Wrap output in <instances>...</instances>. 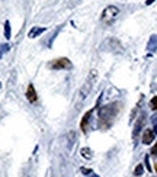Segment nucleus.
Segmentation results:
<instances>
[{"label": "nucleus", "mask_w": 157, "mask_h": 177, "mask_svg": "<svg viewBox=\"0 0 157 177\" xmlns=\"http://www.w3.org/2000/svg\"><path fill=\"white\" fill-rule=\"evenodd\" d=\"M119 103H110V105L103 106L102 109L99 110V119H101V127L102 128H109L114 118L118 113Z\"/></svg>", "instance_id": "1"}, {"label": "nucleus", "mask_w": 157, "mask_h": 177, "mask_svg": "<svg viewBox=\"0 0 157 177\" xmlns=\"http://www.w3.org/2000/svg\"><path fill=\"white\" fill-rule=\"evenodd\" d=\"M118 15H119V9L116 7V6H108L102 12L101 19H102V22H105V23H110V22H114L115 19L118 17Z\"/></svg>", "instance_id": "2"}, {"label": "nucleus", "mask_w": 157, "mask_h": 177, "mask_svg": "<svg viewBox=\"0 0 157 177\" xmlns=\"http://www.w3.org/2000/svg\"><path fill=\"white\" fill-rule=\"evenodd\" d=\"M71 67V61L68 58H57L50 63V68L52 70H70Z\"/></svg>", "instance_id": "3"}, {"label": "nucleus", "mask_w": 157, "mask_h": 177, "mask_svg": "<svg viewBox=\"0 0 157 177\" xmlns=\"http://www.w3.org/2000/svg\"><path fill=\"white\" fill-rule=\"evenodd\" d=\"M95 79H96V71H90L89 77H87V81H86L85 86L80 88L81 100H83V99H86V97H87V94L90 93V90H92V86H93V83H95Z\"/></svg>", "instance_id": "4"}, {"label": "nucleus", "mask_w": 157, "mask_h": 177, "mask_svg": "<svg viewBox=\"0 0 157 177\" xmlns=\"http://www.w3.org/2000/svg\"><path fill=\"white\" fill-rule=\"evenodd\" d=\"M45 31H47V28H44V26H34V28L28 32V38L34 39V38H37V36H39L41 34H44Z\"/></svg>", "instance_id": "5"}, {"label": "nucleus", "mask_w": 157, "mask_h": 177, "mask_svg": "<svg viewBox=\"0 0 157 177\" xmlns=\"http://www.w3.org/2000/svg\"><path fill=\"white\" fill-rule=\"evenodd\" d=\"M144 119H145V115L143 113L138 118V121H137V123H135V127H134V131H132V138L135 139L137 136H138V134H140V129L143 128V125H144Z\"/></svg>", "instance_id": "6"}, {"label": "nucleus", "mask_w": 157, "mask_h": 177, "mask_svg": "<svg viewBox=\"0 0 157 177\" xmlns=\"http://www.w3.org/2000/svg\"><path fill=\"white\" fill-rule=\"evenodd\" d=\"M26 99L31 102V103H35V102L38 100V96H37V90L32 84L28 86V90H26Z\"/></svg>", "instance_id": "7"}, {"label": "nucleus", "mask_w": 157, "mask_h": 177, "mask_svg": "<svg viewBox=\"0 0 157 177\" xmlns=\"http://www.w3.org/2000/svg\"><path fill=\"white\" fill-rule=\"evenodd\" d=\"M154 136H156V134H154L153 129H145L144 134H143V144H145V145L151 144L154 141Z\"/></svg>", "instance_id": "8"}, {"label": "nucleus", "mask_w": 157, "mask_h": 177, "mask_svg": "<svg viewBox=\"0 0 157 177\" xmlns=\"http://www.w3.org/2000/svg\"><path fill=\"white\" fill-rule=\"evenodd\" d=\"M92 113H93V109H90L89 112H86L85 116H83V119H81V123H80V128L83 132H87V123H89L90 121V116H92Z\"/></svg>", "instance_id": "9"}, {"label": "nucleus", "mask_w": 157, "mask_h": 177, "mask_svg": "<svg viewBox=\"0 0 157 177\" xmlns=\"http://www.w3.org/2000/svg\"><path fill=\"white\" fill-rule=\"evenodd\" d=\"M81 157L83 158H86V160H90L92 157H93V154H92V150L90 148H87V147H85V148H81Z\"/></svg>", "instance_id": "10"}, {"label": "nucleus", "mask_w": 157, "mask_h": 177, "mask_svg": "<svg viewBox=\"0 0 157 177\" xmlns=\"http://www.w3.org/2000/svg\"><path fill=\"white\" fill-rule=\"evenodd\" d=\"M12 36V29H10V22L6 21L4 22V38L6 39H10Z\"/></svg>", "instance_id": "11"}, {"label": "nucleus", "mask_w": 157, "mask_h": 177, "mask_svg": "<svg viewBox=\"0 0 157 177\" xmlns=\"http://www.w3.org/2000/svg\"><path fill=\"white\" fill-rule=\"evenodd\" d=\"M147 50L149 51H156L157 50V38L156 36H151L149 41V45H147Z\"/></svg>", "instance_id": "12"}, {"label": "nucleus", "mask_w": 157, "mask_h": 177, "mask_svg": "<svg viewBox=\"0 0 157 177\" xmlns=\"http://www.w3.org/2000/svg\"><path fill=\"white\" fill-rule=\"evenodd\" d=\"M143 173H144V165H143V164H137L135 170H134V174L140 177V176H143Z\"/></svg>", "instance_id": "13"}, {"label": "nucleus", "mask_w": 157, "mask_h": 177, "mask_svg": "<svg viewBox=\"0 0 157 177\" xmlns=\"http://www.w3.org/2000/svg\"><path fill=\"white\" fill-rule=\"evenodd\" d=\"M74 138H76V132L70 131V134H68V148L73 147V144H74Z\"/></svg>", "instance_id": "14"}, {"label": "nucleus", "mask_w": 157, "mask_h": 177, "mask_svg": "<svg viewBox=\"0 0 157 177\" xmlns=\"http://www.w3.org/2000/svg\"><path fill=\"white\" fill-rule=\"evenodd\" d=\"M150 108L153 110H157V96H154L151 100H150Z\"/></svg>", "instance_id": "15"}, {"label": "nucleus", "mask_w": 157, "mask_h": 177, "mask_svg": "<svg viewBox=\"0 0 157 177\" xmlns=\"http://www.w3.org/2000/svg\"><path fill=\"white\" fill-rule=\"evenodd\" d=\"M144 164H145V169L149 170V171H151V165H150V158H149V155H145V158H144Z\"/></svg>", "instance_id": "16"}, {"label": "nucleus", "mask_w": 157, "mask_h": 177, "mask_svg": "<svg viewBox=\"0 0 157 177\" xmlns=\"http://www.w3.org/2000/svg\"><path fill=\"white\" fill-rule=\"evenodd\" d=\"M9 50H10V46H9L7 44H4V45H2V51H0V57H2V54H4V52H7Z\"/></svg>", "instance_id": "17"}, {"label": "nucleus", "mask_w": 157, "mask_h": 177, "mask_svg": "<svg viewBox=\"0 0 157 177\" xmlns=\"http://www.w3.org/2000/svg\"><path fill=\"white\" fill-rule=\"evenodd\" d=\"M150 154H151L153 157H156V155H157V142L153 145V148H151V151H150Z\"/></svg>", "instance_id": "18"}, {"label": "nucleus", "mask_w": 157, "mask_h": 177, "mask_svg": "<svg viewBox=\"0 0 157 177\" xmlns=\"http://www.w3.org/2000/svg\"><path fill=\"white\" fill-rule=\"evenodd\" d=\"M83 174H86V176H89V174H92V170H89V169H81L80 170Z\"/></svg>", "instance_id": "19"}, {"label": "nucleus", "mask_w": 157, "mask_h": 177, "mask_svg": "<svg viewBox=\"0 0 157 177\" xmlns=\"http://www.w3.org/2000/svg\"><path fill=\"white\" fill-rule=\"evenodd\" d=\"M151 121H153V123H154V134H157V118H153Z\"/></svg>", "instance_id": "20"}, {"label": "nucleus", "mask_w": 157, "mask_h": 177, "mask_svg": "<svg viewBox=\"0 0 157 177\" xmlns=\"http://www.w3.org/2000/svg\"><path fill=\"white\" fill-rule=\"evenodd\" d=\"M153 2H154V0H147V2H145V4L149 6V4H151V3H153Z\"/></svg>", "instance_id": "21"}, {"label": "nucleus", "mask_w": 157, "mask_h": 177, "mask_svg": "<svg viewBox=\"0 0 157 177\" xmlns=\"http://www.w3.org/2000/svg\"><path fill=\"white\" fill-rule=\"evenodd\" d=\"M154 169H156V171H157V163H156V165H154Z\"/></svg>", "instance_id": "22"}, {"label": "nucleus", "mask_w": 157, "mask_h": 177, "mask_svg": "<svg viewBox=\"0 0 157 177\" xmlns=\"http://www.w3.org/2000/svg\"><path fill=\"white\" fill-rule=\"evenodd\" d=\"M93 177H99V176H96V174H93Z\"/></svg>", "instance_id": "23"}, {"label": "nucleus", "mask_w": 157, "mask_h": 177, "mask_svg": "<svg viewBox=\"0 0 157 177\" xmlns=\"http://www.w3.org/2000/svg\"><path fill=\"white\" fill-rule=\"evenodd\" d=\"M0 86H2V84H0Z\"/></svg>", "instance_id": "24"}]
</instances>
